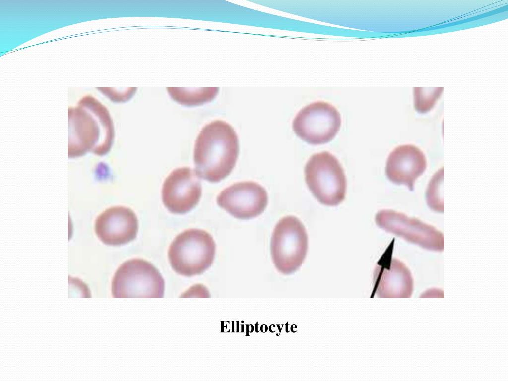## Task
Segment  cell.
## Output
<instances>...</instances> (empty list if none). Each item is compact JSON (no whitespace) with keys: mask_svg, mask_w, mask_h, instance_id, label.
Masks as SVG:
<instances>
[{"mask_svg":"<svg viewBox=\"0 0 508 381\" xmlns=\"http://www.w3.org/2000/svg\"><path fill=\"white\" fill-rule=\"evenodd\" d=\"M95 232L99 239L109 246H120L134 240L138 221L130 208L115 206L101 213L95 221Z\"/></svg>","mask_w":508,"mask_h":381,"instance_id":"cell-10","label":"cell"},{"mask_svg":"<svg viewBox=\"0 0 508 381\" xmlns=\"http://www.w3.org/2000/svg\"><path fill=\"white\" fill-rule=\"evenodd\" d=\"M372 294L379 298H408L413 288L409 269L396 258L383 259L375 267Z\"/></svg>","mask_w":508,"mask_h":381,"instance_id":"cell-11","label":"cell"},{"mask_svg":"<svg viewBox=\"0 0 508 381\" xmlns=\"http://www.w3.org/2000/svg\"><path fill=\"white\" fill-rule=\"evenodd\" d=\"M377 225L387 232L427 250L442 252L444 248L442 233L418 219L390 209L379 211L375 217Z\"/></svg>","mask_w":508,"mask_h":381,"instance_id":"cell-7","label":"cell"},{"mask_svg":"<svg viewBox=\"0 0 508 381\" xmlns=\"http://www.w3.org/2000/svg\"><path fill=\"white\" fill-rule=\"evenodd\" d=\"M217 203L234 217L247 220L262 214L268 202V194L261 185L251 181L234 183L218 195Z\"/></svg>","mask_w":508,"mask_h":381,"instance_id":"cell-9","label":"cell"},{"mask_svg":"<svg viewBox=\"0 0 508 381\" xmlns=\"http://www.w3.org/2000/svg\"><path fill=\"white\" fill-rule=\"evenodd\" d=\"M170 96L176 102L184 105H198L211 100L217 92L198 91L189 92L180 88H167Z\"/></svg>","mask_w":508,"mask_h":381,"instance_id":"cell-13","label":"cell"},{"mask_svg":"<svg viewBox=\"0 0 508 381\" xmlns=\"http://www.w3.org/2000/svg\"><path fill=\"white\" fill-rule=\"evenodd\" d=\"M307 185L322 204L336 206L345 199L347 180L337 158L328 151L313 154L304 167Z\"/></svg>","mask_w":508,"mask_h":381,"instance_id":"cell-3","label":"cell"},{"mask_svg":"<svg viewBox=\"0 0 508 381\" xmlns=\"http://www.w3.org/2000/svg\"><path fill=\"white\" fill-rule=\"evenodd\" d=\"M426 167V157L422 150L415 145L404 144L398 146L390 153L385 171L392 183L404 185L413 191L416 180Z\"/></svg>","mask_w":508,"mask_h":381,"instance_id":"cell-12","label":"cell"},{"mask_svg":"<svg viewBox=\"0 0 508 381\" xmlns=\"http://www.w3.org/2000/svg\"><path fill=\"white\" fill-rule=\"evenodd\" d=\"M216 244L205 230L189 229L177 236L168 253L170 263L178 274L190 277L200 274L212 264Z\"/></svg>","mask_w":508,"mask_h":381,"instance_id":"cell-2","label":"cell"},{"mask_svg":"<svg viewBox=\"0 0 508 381\" xmlns=\"http://www.w3.org/2000/svg\"><path fill=\"white\" fill-rule=\"evenodd\" d=\"M444 168L440 169L431 179L426 191V200L430 208L439 212H444V203L441 200L440 190L443 184Z\"/></svg>","mask_w":508,"mask_h":381,"instance_id":"cell-14","label":"cell"},{"mask_svg":"<svg viewBox=\"0 0 508 381\" xmlns=\"http://www.w3.org/2000/svg\"><path fill=\"white\" fill-rule=\"evenodd\" d=\"M164 280L151 263L133 259L122 264L112 281L114 298H163Z\"/></svg>","mask_w":508,"mask_h":381,"instance_id":"cell-5","label":"cell"},{"mask_svg":"<svg viewBox=\"0 0 508 381\" xmlns=\"http://www.w3.org/2000/svg\"><path fill=\"white\" fill-rule=\"evenodd\" d=\"M341 124V116L338 110L328 102L318 101L299 111L293 121L292 127L302 140L317 145L332 139Z\"/></svg>","mask_w":508,"mask_h":381,"instance_id":"cell-6","label":"cell"},{"mask_svg":"<svg viewBox=\"0 0 508 381\" xmlns=\"http://www.w3.org/2000/svg\"><path fill=\"white\" fill-rule=\"evenodd\" d=\"M239 152L238 136L228 123L220 120L205 125L194 144L195 171L200 178L219 182L232 172Z\"/></svg>","mask_w":508,"mask_h":381,"instance_id":"cell-1","label":"cell"},{"mask_svg":"<svg viewBox=\"0 0 508 381\" xmlns=\"http://www.w3.org/2000/svg\"><path fill=\"white\" fill-rule=\"evenodd\" d=\"M308 237L301 221L294 216L281 218L273 230L270 244L272 260L276 268L284 274L297 270L306 258Z\"/></svg>","mask_w":508,"mask_h":381,"instance_id":"cell-4","label":"cell"},{"mask_svg":"<svg viewBox=\"0 0 508 381\" xmlns=\"http://www.w3.org/2000/svg\"><path fill=\"white\" fill-rule=\"evenodd\" d=\"M202 195L200 178L189 167L174 169L166 178L162 189V201L174 214H185L198 203Z\"/></svg>","mask_w":508,"mask_h":381,"instance_id":"cell-8","label":"cell"}]
</instances>
